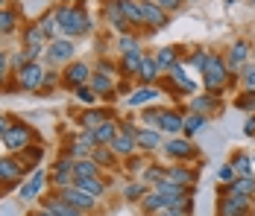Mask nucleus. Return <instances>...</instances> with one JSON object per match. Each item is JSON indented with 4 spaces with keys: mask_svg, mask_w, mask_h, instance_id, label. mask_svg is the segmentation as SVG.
<instances>
[{
    "mask_svg": "<svg viewBox=\"0 0 255 216\" xmlns=\"http://www.w3.org/2000/svg\"><path fill=\"white\" fill-rule=\"evenodd\" d=\"M56 21L65 38H79V35H88L94 29V18L91 12L85 9V3H71V6H56Z\"/></svg>",
    "mask_w": 255,
    "mask_h": 216,
    "instance_id": "nucleus-1",
    "label": "nucleus"
},
{
    "mask_svg": "<svg viewBox=\"0 0 255 216\" xmlns=\"http://www.w3.org/2000/svg\"><path fill=\"white\" fill-rule=\"evenodd\" d=\"M200 76H203L205 94L223 96V91L232 85V73H229V68H226V59H223L220 53H208V62H205V68H203Z\"/></svg>",
    "mask_w": 255,
    "mask_h": 216,
    "instance_id": "nucleus-2",
    "label": "nucleus"
},
{
    "mask_svg": "<svg viewBox=\"0 0 255 216\" xmlns=\"http://www.w3.org/2000/svg\"><path fill=\"white\" fill-rule=\"evenodd\" d=\"M161 152H164V158H167L170 164H191V161H200V149H197V144H194L191 138H185V135L170 138L167 144L161 146Z\"/></svg>",
    "mask_w": 255,
    "mask_h": 216,
    "instance_id": "nucleus-3",
    "label": "nucleus"
},
{
    "mask_svg": "<svg viewBox=\"0 0 255 216\" xmlns=\"http://www.w3.org/2000/svg\"><path fill=\"white\" fill-rule=\"evenodd\" d=\"M223 59H226V68H229L232 79H238L244 73V68L250 65V59H253V41L250 38H235Z\"/></svg>",
    "mask_w": 255,
    "mask_h": 216,
    "instance_id": "nucleus-4",
    "label": "nucleus"
},
{
    "mask_svg": "<svg viewBox=\"0 0 255 216\" xmlns=\"http://www.w3.org/2000/svg\"><path fill=\"white\" fill-rule=\"evenodd\" d=\"M161 85H164L170 94H176V96L179 94H182V96H185V94H188V96L197 94V82L188 76V65H185V62H179L167 76H161Z\"/></svg>",
    "mask_w": 255,
    "mask_h": 216,
    "instance_id": "nucleus-5",
    "label": "nucleus"
},
{
    "mask_svg": "<svg viewBox=\"0 0 255 216\" xmlns=\"http://www.w3.org/2000/svg\"><path fill=\"white\" fill-rule=\"evenodd\" d=\"M35 129L26 126V123H12V129L3 135V146L9 152H26L29 146H35Z\"/></svg>",
    "mask_w": 255,
    "mask_h": 216,
    "instance_id": "nucleus-6",
    "label": "nucleus"
},
{
    "mask_svg": "<svg viewBox=\"0 0 255 216\" xmlns=\"http://www.w3.org/2000/svg\"><path fill=\"white\" fill-rule=\"evenodd\" d=\"M185 111H191V114H203L208 120H214V117H220L223 114V96L217 94H194L188 96V108Z\"/></svg>",
    "mask_w": 255,
    "mask_h": 216,
    "instance_id": "nucleus-7",
    "label": "nucleus"
},
{
    "mask_svg": "<svg viewBox=\"0 0 255 216\" xmlns=\"http://www.w3.org/2000/svg\"><path fill=\"white\" fill-rule=\"evenodd\" d=\"M255 199L244 196H217V216H253Z\"/></svg>",
    "mask_w": 255,
    "mask_h": 216,
    "instance_id": "nucleus-8",
    "label": "nucleus"
},
{
    "mask_svg": "<svg viewBox=\"0 0 255 216\" xmlns=\"http://www.w3.org/2000/svg\"><path fill=\"white\" fill-rule=\"evenodd\" d=\"M103 21H106V26H109L112 32H118V35L135 32V29L129 26L124 9H121V0H106V3H103ZM135 35H138V32H135Z\"/></svg>",
    "mask_w": 255,
    "mask_h": 216,
    "instance_id": "nucleus-9",
    "label": "nucleus"
},
{
    "mask_svg": "<svg viewBox=\"0 0 255 216\" xmlns=\"http://www.w3.org/2000/svg\"><path fill=\"white\" fill-rule=\"evenodd\" d=\"M164 178L185 187V190H194L200 181V169L191 167V164H164Z\"/></svg>",
    "mask_w": 255,
    "mask_h": 216,
    "instance_id": "nucleus-10",
    "label": "nucleus"
},
{
    "mask_svg": "<svg viewBox=\"0 0 255 216\" xmlns=\"http://www.w3.org/2000/svg\"><path fill=\"white\" fill-rule=\"evenodd\" d=\"M91 73H94V68L88 65V62H71V65H65V73H62V85L65 88H71V91H77V88H82V85H88L91 82Z\"/></svg>",
    "mask_w": 255,
    "mask_h": 216,
    "instance_id": "nucleus-11",
    "label": "nucleus"
},
{
    "mask_svg": "<svg viewBox=\"0 0 255 216\" xmlns=\"http://www.w3.org/2000/svg\"><path fill=\"white\" fill-rule=\"evenodd\" d=\"M41 85H44V68L38 62H29L26 68L15 73V88L21 91H41Z\"/></svg>",
    "mask_w": 255,
    "mask_h": 216,
    "instance_id": "nucleus-12",
    "label": "nucleus"
},
{
    "mask_svg": "<svg viewBox=\"0 0 255 216\" xmlns=\"http://www.w3.org/2000/svg\"><path fill=\"white\" fill-rule=\"evenodd\" d=\"M24 175H26L24 161H18L15 155H3V158H0V184H3L6 190H12Z\"/></svg>",
    "mask_w": 255,
    "mask_h": 216,
    "instance_id": "nucleus-13",
    "label": "nucleus"
},
{
    "mask_svg": "<svg viewBox=\"0 0 255 216\" xmlns=\"http://www.w3.org/2000/svg\"><path fill=\"white\" fill-rule=\"evenodd\" d=\"M141 12H144V26H147V35H153L158 29L170 24V15L155 3V0H141Z\"/></svg>",
    "mask_w": 255,
    "mask_h": 216,
    "instance_id": "nucleus-14",
    "label": "nucleus"
},
{
    "mask_svg": "<svg viewBox=\"0 0 255 216\" xmlns=\"http://www.w3.org/2000/svg\"><path fill=\"white\" fill-rule=\"evenodd\" d=\"M74 53H77V44H74V38H56V41H50L47 44V62L50 65H71L74 62Z\"/></svg>",
    "mask_w": 255,
    "mask_h": 216,
    "instance_id": "nucleus-15",
    "label": "nucleus"
},
{
    "mask_svg": "<svg viewBox=\"0 0 255 216\" xmlns=\"http://www.w3.org/2000/svg\"><path fill=\"white\" fill-rule=\"evenodd\" d=\"M74 164H77L74 158L62 155V158L50 167V175H47V178H50V184L56 187V190H62V187H71V184H74Z\"/></svg>",
    "mask_w": 255,
    "mask_h": 216,
    "instance_id": "nucleus-16",
    "label": "nucleus"
},
{
    "mask_svg": "<svg viewBox=\"0 0 255 216\" xmlns=\"http://www.w3.org/2000/svg\"><path fill=\"white\" fill-rule=\"evenodd\" d=\"M185 129V111L182 108H161V117H158V132L167 135V138H179Z\"/></svg>",
    "mask_w": 255,
    "mask_h": 216,
    "instance_id": "nucleus-17",
    "label": "nucleus"
},
{
    "mask_svg": "<svg viewBox=\"0 0 255 216\" xmlns=\"http://www.w3.org/2000/svg\"><path fill=\"white\" fill-rule=\"evenodd\" d=\"M56 196H59L62 202L74 205V208L82 211V214H94V208H97V199H94V196H88V193H82V190H77L74 184H71V187H62V190H56Z\"/></svg>",
    "mask_w": 255,
    "mask_h": 216,
    "instance_id": "nucleus-18",
    "label": "nucleus"
},
{
    "mask_svg": "<svg viewBox=\"0 0 255 216\" xmlns=\"http://www.w3.org/2000/svg\"><path fill=\"white\" fill-rule=\"evenodd\" d=\"M88 85H91V91L100 96V99H106V102H115V99H118V79H115V76H106V73L94 71Z\"/></svg>",
    "mask_w": 255,
    "mask_h": 216,
    "instance_id": "nucleus-19",
    "label": "nucleus"
},
{
    "mask_svg": "<svg viewBox=\"0 0 255 216\" xmlns=\"http://www.w3.org/2000/svg\"><path fill=\"white\" fill-rule=\"evenodd\" d=\"M182 53L185 50L176 47V44H167V47H158L153 50V59H155V68L161 71V76H167V73L176 68L179 62H182Z\"/></svg>",
    "mask_w": 255,
    "mask_h": 216,
    "instance_id": "nucleus-20",
    "label": "nucleus"
},
{
    "mask_svg": "<svg viewBox=\"0 0 255 216\" xmlns=\"http://www.w3.org/2000/svg\"><path fill=\"white\" fill-rule=\"evenodd\" d=\"M21 44H24V50L32 56V62L38 59V56H44L47 53V38H44V32L38 29V24H32V26H26L24 29V35H21Z\"/></svg>",
    "mask_w": 255,
    "mask_h": 216,
    "instance_id": "nucleus-21",
    "label": "nucleus"
},
{
    "mask_svg": "<svg viewBox=\"0 0 255 216\" xmlns=\"http://www.w3.org/2000/svg\"><path fill=\"white\" fill-rule=\"evenodd\" d=\"M135 146H138V152H144V155L158 152V149L164 146L161 132H158V129H147V126H141V129H138V135H135Z\"/></svg>",
    "mask_w": 255,
    "mask_h": 216,
    "instance_id": "nucleus-22",
    "label": "nucleus"
},
{
    "mask_svg": "<svg viewBox=\"0 0 255 216\" xmlns=\"http://www.w3.org/2000/svg\"><path fill=\"white\" fill-rule=\"evenodd\" d=\"M155 99H161V91L158 85H138L135 91H129L127 102L132 108H147V105H155Z\"/></svg>",
    "mask_w": 255,
    "mask_h": 216,
    "instance_id": "nucleus-23",
    "label": "nucleus"
},
{
    "mask_svg": "<svg viewBox=\"0 0 255 216\" xmlns=\"http://www.w3.org/2000/svg\"><path fill=\"white\" fill-rule=\"evenodd\" d=\"M44 181H47V172H44V169H35V172L29 175V181H26L24 187H21L18 199H21L24 205H32V202L41 196V190H44Z\"/></svg>",
    "mask_w": 255,
    "mask_h": 216,
    "instance_id": "nucleus-24",
    "label": "nucleus"
},
{
    "mask_svg": "<svg viewBox=\"0 0 255 216\" xmlns=\"http://www.w3.org/2000/svg\"><path fill=\"white\" fill-rule=\"evenodd\" d=\"M112 117H115L112 108H97V105H94V108H85V111L79 114V126H82L85 132H97L103 123L112 120Z\"/></svg>",
    "mask_w": 255,
    "mask_h": 216,
    "instance_id": "nucleus-25",
    "label": "nucleus"
},
{
    "mask_svg": "<svg viewBox=\"0 0 255 216\" xmlns=\"http://www.w3.org/2000/svg\"><path fill=\"white\" fill-rule=\"evenodd\" d=\"M217 196H244V199H255V175L250 178H235L232 184H220Z\"/></svg>",
    "mask_w": 255,
    "mask_h": 216,
    "instance_id": "nucleus-26",
    "label": "nucleus"
},
{
    "mask_svg": "<svg viewBox=\"0 0 255 216\" xmlns=\"http://www.w3.org/2000/svg\"><path fill=\"white\" fill-rule=\"evenodd\" d=\"M144 56H147V53H127V56H121V59H118V73H121L127 82L138 79V71H141Z\"/></svg>",
    "mask_w": 255,
    "mask_h": 216,
    "instance_id": "nucleus-27",
    "label": "nucleus"
},
{
    "mask_svg": "<svg viewBox=\"0 0 255 216\" xmlns=\"http://www.w3.org/2000/svg\"><path fill=\"white\" fill-rule=\"evenodd\" d=\"M74 187L88 193V196H94V199H103L106 190H109V181L103 175H91V178H74Z\"/></svg>",
    "mask_w": 255,
    "mask_h": 216,
    "instance_id": "nucleus-28",
    "label": "nucleus"
},
{
    "mask_svg": "<svg viewBox=\"0 0 255 216\" xmlns=\"http://www.w3.org/2000/svg\"><path fill=\"white\" fill-rule=\"evenodd\" d=\"M229 164H232V169L238 172V178H250V175H255L253 155H250V152H244V149H235V152H232Z\"/></svg>",
    "mask_w": 255,
    "mask_h": 216,
    "instance_id": "nucleus-29",
    "label": "nucleus"
},
{
    "mask_svg": "<svg viewBox=\"0 0 255 216\" xmlns=\"http://www.w3.org/2000/svg\"><path fill=\"white\" fill-rule=\"evenodd\" d=\"M41 208L44 211H50L53 216H88L82 214V211H77L74 205H68V202H62L56 193H50V196H44V202H41Z\"/></svg>",
    "mask_w": 255,
    "mask_h": 216,
    "instance_id": "nucleus-30",
    "label": "nucleus"
},
{
    "mask_svg": "<svg viewBox=\"0 0 255 216\" xmlns=\"http://www.w3.org/2000/svg\"><path fill=\"white\" fill-rule=\"evenodd\" d=\"M138 208H141V214H144V216H155L161 208H170V202H167V196H161L158 190H153V187H150V190H147V196L138 202Z\"/></svg>",
    "mask_w": 255,
    "mask_h": 216,
    "instance_id": "nucleus-31",
    "label": "nucleus"
},
{
    "mask_svg": "<svg viewBox=\"0 0 255 216\" xmlns=\"http://www.w3.org/2000/svg\"><path fill=\"white\" fill-rule=\"evenodd\" d=\"M109 149L121 158V161H127V158H132V155H138V146H135V138H129V135H118L112 144H109Z\"/></svg>",
    "mask_w": 255,
    "mask_h": 216,
    "instance_id": "nucleus-32",
    "label": "nucleus"
},
{
    "mask_svg": "<svg viewBox=\"0 0 255 216\" xmlns=\"http://www.w3.org/2000/svg\"><path fill=\"white\" fill-rule=\"evenodd\" d=\"M158 76H161V71L155 68L153 53H147V56H144V62H141V71H138V82H141V85H155V82H158Z\"/></svg>",
    "mask_w": 255,
    "mask_h": 216,
    "instance_id": "nucleus-33",
    "label": "nucleus"
},
{
    "mask_svg": "<svg viewBox=\"0 0 255 216\" xmlns=\"http://www.w3.org/2000/svg\"><path fill=\"white\" fill-rule=\"evenodd\" d=\"M38 29L44 32V38H47V44L56 41V38H62V29H59V21H56V12H47V15H41L38 18Z\"/></svg>",
    "mask_w": 255,
    "mask_h": 216,
    "instance_id": "nucleus-34",
    "label": "nucleus"
},
{
    "mask_svg": "<svg viewBox=\"0 0 255 216\" xmlns=\"http://www.w3.org/2000/svg\"><path fill=\"white\" fill-rule=\"evenodd\" d=\"M91 161L100 169H118V161H121V158H118L109 146H97V149L91 152Z\"/></svg>",
    "mask_w": 255,
    "mask_h": 216,
    "instance_id": "nucleus-35",
    "label": "nucleus"
},
{
    "mask_svg": "<svg viewBox=\"0 0 255 216\" xmlns=\"http://www.w3.org/2000/svg\"><path fill=\"white\" fill-rule=\"evenodd\" d=\"M15 32H18V9L6 6V9H0V35L6 38V35H15Z\"/></svg>",
    "mask_w": 255,
    "mask_h": 216,
    "instance_id": "nucleus-36",
    "label": "nucleus"
},
{
    "mask_svg": "<svg viewBox=\"0 0 255 216\" xmlns=\"http://www.w3.org/2000/svg\"><path fill=\"white\" fill-rule=\"evenodd\" d=\"M118 120H121V117H112V120H106L100 129L94 132V135H97V141H100V146H109L118 135H121V123H118Z\"/></svg>",
    "mask_w": 255,
    "mask_h": 216,
    "instance_id": "nucleus-37",
    "label": "nucleus"
},
{
    "mask_svg": "<svg viewBox=\"0 0 255 216\" xmlns=\"http://www.w3.org/2000/svg\"><path fill=\"white\" fill-rule=\"evenodd\" d=\"M115 50H118L121 56H127V53H144V47H141V35H135V32H129V35H118Z\"/></svg>",
    "mask_w": 255,
    "mask_h": 216,
    "instance_id": "nucleus-38",
    "label": "nucleus"
},
{
    "mask_svg": "<svg viewBox=\"0 0 255 216\" xmlns=\"http://www.w3.org/2000/svg\"><path fill=\"white\" fill-rule=\"evenodd\" d=\"M205 126H208V117L185 111V129H182V135H185V138H194V135H200V132H203Z\"/></svg>",
    "mask_w": 255,
    "mask_h": 216,
    "instance_id": "nucleus-39",
    "label": "nucleus"
},
{
    "mask_svg": "<svg viewBox=\"0 0 255 216\" xmlns=\"http://www.w3.org/2000/svg\"><path fill=\"white\" fill-rule=\"evenodd\" d=\"M147 190H150V187H147L141 178H135V181H129L127 187H124V199H127L129 205H138V202L147 196Z\"/></svg>",
    "mask_w": 255,
    "mask_h": 216,
    "instance_id": "nucleus-40",
    "label": "nucleus"
},
{
    "mask_svg": "<svg viewBox=\"0 0 255 216\" xmlns=\"http://www.w3.org/2000/svg\"><path fill=\"white\" fill-rule=\"evenodd\" d=\"M141 181H144L147 187H155V184H161V181H164V164H158V161H150V167L144 169Z\"/></svg>",
    "mask_w": 255,
    "mask_h": 216,
    "instance_id": "nucleus-41",
    "label": "nucleus"
},
{
    "mask_svg": "<svg viewBox=\"0 0 255 216\" xmlns=\"http://www.w3.org/2000/svg\"><path fill=\"white\" fill-rule=\"evenodd\" d=\"M155 216H194V196H188L182 205H170V208H161Z\"/></svg>",
    "mask_w": 255,
    "mask_h": 216,
    "instance_id": "nucleus-42",
    "label": "nucleus"
},
{
    "mask_svg": "<svg viewBox=\"0 0 255 216\" xmlns=\"http://www.w3.org/2000/svg\"><path fill=\"white\" fill-rule=\"evenodd\" d=\"M150 167V158L144 155V152H138V155H132V158H127V172L132 175V178H141L144 175V169Z\"/></svg>",
    "mask_w": 255,
    "mask_h": 216,
    "instance_id": "nucleus-43",
    "label": "nucleus"
},
{
    "mask_svg": "<svg viewBox=\"0 0 255 216\" xmlns=\"http://www.w3.org/2000/svg\"><path fill=\"white\" fill-rule=\"evenodd\" d=\"M91 175H100V167L91 158H82L74 164V178H91Z\"/></svg>",
    "mask_w": 255,
    "mask_h": 216,
    "instance_id": "nucleus-44",
    "label": "nucleus"
},
{
    "mask_svg": "<svg viewBox=\"0 0 255 216\" xmlns=\"http://www.w3.org/2000/svg\"><path fill=\"white\" fill-rule=\"evenodd\" d=\"M208 53H211V50H205V47H194L191 53H188V62H185V65H191L194 71H200V73H203L205 62H208Z\"/></svg>",
    "mask_w": 255,
    "mask_h": 216,
    "instance_id": "nucleus-45",
    "label": "nucleus"
},
{
    "mask_svg": "<svg viewBox=\"0 0 255 216\" xmlns=\"http://www.w3.org/2000/svg\"><path fill=\"white\" fill-rule=\"evenodd\" d=\"M158 117H161V105H147V108H141L138 120L144 123L147 129H158Z\"/></svg>",
    "mask_w": 255,
    "mask_h": 216,
    "instance_id": "nucleus-46",
    "label": "nucleus"
},
{
    "mask_svg": "<svg viewBox=\"0 0 255 216\" xmlns=\"http://www.w3.org/2000/svg\"><path fill=\"white\" fill-rule=\"evenodd\" d=\"M235 108L247 111V114H255V91H241L238 99H235Z\"/></svg>",
    "mask_w": 255,
    "mask_h": 216,
    "instance_id": "nucleus-47",
    "label": "nucleus"
},
{
    "mask_svg": "<svg viewBox=\"0 0 255 216\" xmlns=\"http://www.w3.org/2000/svg\"><path fill=\"white\" fill-rule=\"evenodd\" d=\"M238 88L241 91H255V65L250 62L247 68H244V73L238 76Z\"/></svg>",
    "mask_w": 255,
    "mask_h": 216,
    "instance_id": "nucleus-48",
    "label": "nucleus"
},
{
    "mask_svg": "<svg viewBox=\"0 0 255 216\" xmlns=\"http://www.w3.org/2000/svg\"><path fill=\"white\" fill-rule=\"evenodd\" d=\"M29 62H32V56H29V53H26L24 47L18 50V53H9V68H12L15 73L21 71V68H26Z\"/></svg>",
    "mask_w": 255,
    "mask_h": 216,
    "instance_id": "nucleus-49",
    "label": "nucleus"
},
{
    "mask_svg": "<svg viewBox=\"0 0 255 216\" xmlns=\"http://www.w3.org/2000/svg\"><path fill=\"white\" fill-rule=\"evenodd\" d=\"M74 94H77V99L82 102V105H88V108H94V105H97V99H100V96L91 91V85H82V88H77Z\"/></svg>",
    "mask_w": 255,
    "mask_h": 216,
    "instance_id": "nucleus-50",
    "label": "nucleus"
},
{
    "mask_svg": "<svg viewBox=\"0 0 255 216\" xmlns=\"http://www.w3.org/2000/svg\"><path fill=\"white\" fill-rule=\"evenodd\" d=\"M74 141H77V144H82L85 149H91V152H94V149L100 146V141H97V135H94V132H85V129L79 132V135L74 138Z\"/></svg>",
    "mask_w": 255,
    "mask_h": 216,
    "instance_id": "nucleus-51",
    "label": "nucleus"
},
{
    "mask_svg": "<svg viewBox=\"0 0 255 216\" xmlns=\"http://www.w3.org/2000/svg\"><path fill=\"white\" fill-rule=\"evenodd\" d=\"M235 178H238V172H235V169H232V164H229V161H226V164H223V167L217 169V181H220V184H232V181H235Z\"/></svg>",
    "mask_w": 255,
    "mask_h": 216,
    "instance_id": "nucleus-52",
    "label": "nucleus"
},
{
    "mask_svg": "<svg viewBox=\"0 0 255 216\" xmlns=\"http://www.w3.org/2000/svg\"><path fill=\"white\" fill-rule=\"evenodd\" d=\"M155 3H158L167 15H176V12H182V9H185V0H155Z\"/></svg>",
    "mask_w": 255,
    "mask_h": 216,
    "instance_id": "nucleus-53",
    "label": "nucleus"
},
{
    "mask_svg": "<svg viewBox=\"0 0 255 216\" xmlns=\"http://www.w3.org/2000/svg\"><path fill=\"white\" fill-rule=\"evenodd\" d=\"M118 123H121V135H129V138H135V135H138V129H141L138 123L129 120V117H121Z\"/></svg>",
    "mask_w": 255,
    "mask_h": 216,
    "instance_id": "nucleus-54",
    "label": "nucleus"
},
{
    "mask_svg": "<svg viewBox=\"0 0 255 216\" xmlns=\"http://www.w3.org/2000/svg\"><path fill=\"white\" fill-rule=\"evenodd\" d=\"M6 73H9V53L0 50V79H6Z\"/></svg>",
    "mask_w": 255,
    "mask_h": 216,
    "instance_id": "nucleus-55",
    "label": "nucleus"
},
{
    "mask_svg": "<svg viewBox=\"0 0 255 216\" xmlns=\"http://www.w3.org/2000/svg\"><path fill=\"white\" fill-rule=\"evenodd\" d=\"M244 135H247V138H255V114L247 117V123H244Z\"/></svg>",
    "mask_w": 255,
    "mask_h": 216,
    "instance_id": "nucleus-56",
    "label": "nucleus"
},
{
    "mask_svg": "<svg viewBox=\"0 0 255 216\" xmlns=\"http://www.w3.org/2000/svg\"><path fill=\"white\" fill-rule=\"evenodd\" d=\"M9 129H12V120H9L6 114H0V141H3V135H6Z\"/></svg>",
    "mask_w": 255,
    "mask_h": 216,
    "instance_id": "nucleus-57",
    "label": "nucleus"
},
{
    "mask_svg": "<svg viewBox=\"0 0 255 216\" xmlns=\"http://www.w3.org/2000/svg\"><path fill=\"white\" fill-rule=\"evenodd\" d=\"M29 216H53L50 211H44V208H41V211H35V214H29Z\"/></svg>",
    "mask_w": 255,
    "mask_h": 216,
    "instance_id": "nucleus-58",
    "label": "nucleus"
},
{
    "mask_svg": "<svg viewBox=\"0 0 255 216\" xmlns=\"http://www.w3.org/2000/svg\"><path fill=\"white\" fill-rule=\"evenodd\" d=\"M9 6V0H0V9H6Z\"/></svg>",
    "mask_w": 255,
    "mask_h": 216,
    "instance_id": "nucleus-59",
    "label": "nucleus"
},
{
    "mask_svg": "<svg viewBox=\"0 0 255 216\" xmlns=\"http://www.w3.org/2000/svg\"><path fill=\"white\" fill-rule=\"evenodd\" d=\"M185 3H194V0H185Z\"/></svg>",
    "mask_w": 255,
    "mask_h": 216,
    "instance_id": "nucleus-60",
    "label": "nucleus"
},
{
    "mask_svg": "<svg viewBox=\"0 0 255 216\" xmlns=\"http://www.w3.org/2000/svg\"><path fill=\"white\" fill-rule=\"evenodd\" d=\"M250 3H253V6H255V0H250Z\"/></svg>",
    "mask_w": 255,
    "mask_h": 216,
    "instance_id": "nucleus-61",
    "label": "nucleus"
},
{
    "mask_svg": "<svg viewBox=\"0 0 255 216\" xmlns=\"http://www.w3.org/2000/svg\"><path fill=\"white\" fill-rule=\"evenodd\" d=\"M253 164H255V155H253Z\"/></svg>",
    "mask_w": 255,
    "mask_h": 216,
    "instance_id": "nucleus-62",
    "label": "nucleus"
},
{
    "mask_svg": "<svg viewBox=\"0 0 255 216\" xmlns=\"http://www.w3.org/2000/svg\"><path fill=\"white\" fill-rule=\"evenodd\" d=\"M0 82H3V79H0Z\"/></svg>",
    "mask_w": 255,
    "mask_h": 216,
    "instance_id": "nucleus-63",
    "label": "nucleus"
}]
</instances>
